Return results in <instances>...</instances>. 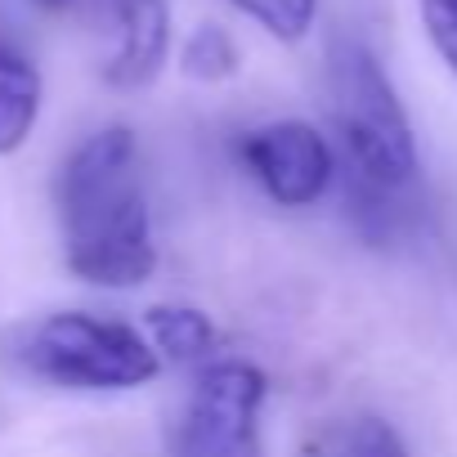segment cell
Masks as SVG:
<instances>
[{
  "instance_id": "1",
  "label": "cell",
  "mask_w": 457,
  "mask_h": 457,
  "mask_svg": "<svg viewBox=\"0 0 457 457\" xmlns=\"http://www.w3.org/2000/svg\"><path fill=\"white\" fill-rule=\"evenodd\" d=\"M63 261L90 287H139L157 270L148 197L139 184V144L126 126L81 139L54 179Z\"/></svg>"
},
{
  "instance_id": "2",
  "label": "cell",
  "mask_w": 457,
  "mask_h": 457,
  "mask_svg": "<svg viewBox=\"0 0 457 457\" xmlns=\"http://www.w3.org/2000/svg\"><path fill=\"white\" fill-rule=\"evenodd\" d=\"M328 86L337 139L359 188L372 197L408 188L417 179V135L377 54L359 41H337L328 54Z\"/></svg>"
},
{
  "instance_id": "3",
  "label": "cell",
  "mask_w": 457,
  "mask_h": 457,
  "mask_svg": "<svg viewBox=\"0 0 457 457\" xmlns=\"http://www.w3.org/2000/svg\"><path fill=\"white\" fill-rule=\"evenodd\" d=\"M19 363L63 390H139L162 372V359L139 328L81 310L41 319L23 337Z\"/></svg>"
},
{
  "instance_id": "4",
  "label": "cell",
  "mask_w": 457,
  "mask_h": 457,
  "mask_svg": "<svg viewBox=\"0 0 457 457\" xmlns=\"http://www.w3.org/2000/svg\"><path fill=\"white\" fill-rule=\"evenodd\" d=\"M270 377L243 359H211L170 426V457H265L261 408Z\"/></svg>"
},
{
  "instance_id": "5",
  "label": "cell",
  "mask_w": 457,
  "mask_h": 457,
  "mask_svg": "<svg viewBox=\"0 0 457 457\" xmlns=\"http://www.w3.org/2000/svg\"><path fill=\"white\" fill-rule=\"evenodd\" d=\"M243 166L278 206H314L337 179V153L310 121H265L238 144Z\"/></svg>"
},
{
  "instance_id": "6",
  "label": "cell",
  "mask_w": 457,
  "mask_h": 457,
  "mask_svg": "<svg viewBox=\"0 0 457 457\" xmlns=\"http://www.w3.org/2000/svg\"><path fill=\"white\" fill-rule=\"evenodd\" d=\"M112 23V50L104 81L112 90H144L170 63V10L166 0H104Z\"/></svg>"
},
{
  "instance_id": "7",
  "label": "cell",
  "mask_w": 457,
  "mask_h": 457,
  "mask_svg": "<svg viewBox=\"0 0 457 457\" xmlns=\"http://www.w3.org/2000/svg\"><path fill=\"white\" fill-rule=\"evenodd\" d=\"M41 99H46V81L37 59L14 37L0 32V157H10L28 144L41 117Z\"/></svg>"
},
{
  "instance_id": "8",
  "label": "cell",
  "mask_w": 457,
  "mask_h": 457,
  "mask_svg": "<svg viewBox=\"0 0 457 457\" xmlns=\"http://www.w3.org/2000/svg\"><path fill=\"white\" fill-rule=\"evenodd\" d=\"M144 323H148V345L157 350V359H170V363L215 359L220 332L197 305H153Z\"/></svg>"
},
{
  "instance_id": "9",
  "label": "cell",
  "mask_w": 457,
  "mask_h": 457,
  "mask_svg": "<svg viewBox=\"0 0 457 457\" xmlns=\"http://www.w3.org/2000/svg\"><path fill=\"white\" fill-rule=\"evenodd\" d=\"M305 457H408V444L386 417H341L310 430Z\"/></svg>"
},
{
  "instance_id": "10",
  "label": "cell",
  "mask_w": 457,
  "mask_h": 457,
  "mask_svg": "<svg viewBox=\"0 0 457 457\" xmlns=\"http://www.w3.org/2000/svg\"><path fill=\"white\" fill-rule=\"evenodd\" d=\"M238 41L228 37L220 23H197L184 46H179V72L202 81V86H215V81H228L238 72Z\"/></svg>"
},
{
  "instance_id": "11",
  "label": "cell",
  "mask_w": 457,
  "mask_h": 457,
  "mask_svg": "<svg viewBox=\"0 0 457 457\" xmlns=\"http://www.w3.org/2000/svg\"><path fill=\"white\" fill-rule=\"evenodd\" d=\"M228 5L283 46H301L319 23V0H228Z\"/></svg>"
},
{
  "instance_id": "12",
  "label": "cell",
  "mask_w": 457,
  "mask_h": 457,
  "mask_svg": "<svg viewBox=\"0 0 457 457\" xmlns=\"http://www.w3.org/2000/svg\"><path fill=\"white\" fill-rule=\"evenodd\" d=\"M412 5H417V19H421L430 50L457 77V0H412Z\"/></svg>"
},
{
  "instance_id": "13",
  "label": "cell",
  "mask_w": 457,
  "mask_h": 457,
  "mask_svg": "<svg viewBox=\"0 0 457 457\" xmlns=\"http://www.w3.org/2000/svg\"><path fill=\"white\" fill-rule=\"evenodd\" d=\"M32 5H37V10H46V14H63V10L72 5V0H32Z\"/></svg>"
}]
</instances>
